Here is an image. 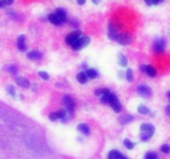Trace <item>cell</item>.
Instances as JSON below:
<instances>
[{
    "mask_svg": "<svg viewBox=\"0 0 170 159\" xmlns=\"http://www.w3.org/2000/svg\"><path fill=\"white\" fill-rule=\"evenodd\" d=\"M81 37H82V32L79 30H76V31L70 32L69 34L66 37L65 41H66V44L72 47Z\"/></svg>",
    "mask_w": 170,
    "mask_h": 159,
    "instance_id": "obj_1",
    "label": "cell"
},
{
    "mask_svg": "<svg viewBox=\"0 0 170 159\" xmlns=\"http://www.w3.org/2000/svg\"><path fill=\"white\" fill-rule=\"evenodd\" d=\"M91 41V39L90 37H87V36H86V37H81L74 45L72 46V48L74 51H80L81 49H83L84 47H86L87 45H89Z\"/></svg>",
    "mask_w": 170,
    "mask_h": 159,
    "instance_id": "obj_2",
    "label": "cell"
},
{
    "mask_svg": "<svg viewBox=\"0 0 170 159\" xmlns=\"http://www.w3.org/2000/svg\"><path fill=\"white\" fill-rule=\"evenodd\" d=\"M132 37L128 33H119L115 38L114 39V41H115L116 43H118L119 44L123 46H127L130 45V43H132Z\"/></svg>",
    "mask_w": 170,
    "mask_h": 159,
    "instance_id": "obj_3",
    "label": "cell"
},
{
    "mask_svg": "<svg viewBox=\"0 0 170 159\" xmlns=\"http://www.w3.org/2000/svg\"><path fill=\"white\" fill-rule=\"evenodd\" d=\"M109 104L113 109V110L116 112V113H120L122 110V105H121L120 100H119L118 97L116 96L114 93L111 92L110 95V99H109Z\"/></svg>",
    "mask_w": 170,
    "mask_h": 159,
    "instance_id": "obj_4",
    "label": "cell"
},
{
    "mask_svg": "<svg viewBox=\"0 0 170 159\" xmlns=\"http://www.w3.org/2000/svg\"><path fill=\"white\" fill-rule=\"evenodd\" d=\"M166 48V42L164 38H158L153 43V51L157 54H161L165 51Z\"/></svg>",
    "mask_w": 170,
    "mask_h": 159,
    "instance_id": "obj_5",
    "label": "cell"
},
{
    "mask_svg": "<svg viewBox=\"0 0 170 159\" xmlns=\"http://www.w3.org/2000/svg\"><path fill=\"white\" fill-rule=\"evenodd\" d=\"M63 104L66 106V110L69 112L70 114H73L75 111V101L74 99L70 95H65L63 97Z\"/></svg>",
    "mask_w": 170,
    "mask_h": 159,
    "instance_id": "obj_6",
    "label": "cell"
},
{
    "mask_svg": "<svg viewBox=\"0 0 170 159\" xmlns=\"http://www.w3.org/2000/svg\"><path fill=\"white\" fill-rule=\"evenodd\" d=\"M137 91L139 95L145 97V98L150 97L152 94V90L147 85H139L137 87Z\"/></svg>",
    "mask_w": 170,
    "mask_h": 159,
    "instance_id": "obj_7",
    "label": "cell"
},
{
    "mask_svg": "<svg viewBox=\"0 0 170 159\" xmlns=\"http://www.w3.org/2000/svg\"><path fill=\"white\" fill-rule=\"evenodd\" d=\"M66 115V110L61 109L56 112H52L49 114V119L51 121H56L57 119H63Z\"/></svg>",
    "mask_w": 170,
    "mask_h": 159,
    "instance_id": "obj_8",
    "label": "cell"
},
{
    "mask_svg": "<svg viewBox=\"0 0 170 159\" xmlns=\"http://www.w3.org/2000/svg\"><path fill=\"white\" fill-rule=\"evenodd\" d=\"M140 71H141L142 72L145 73V74H147L148 76L150 77H155L156 76H157V71H156V69L150 65H142L141 66H140Z\"/></svg>",
    "mask_w": 170,
    "mask_h": 159,
    "instance_id": "obj_9",
    "label": "cell"
},
{
    "mask_svg": "<svg viewBox=\"0 0 170 159\" xmlns=\"http://www.w3.org/2000/svg\"><path fill=\"white\" fill-rule=\"evenodd\" d=\"M119 30H120V28L117 27L116 24L113 23H110L109 28H108V37H109V38L111 40L115 39V37L120 33Z\"/></svg>",
    "mask_w": 170,
    "mask_h": 159,
    "instance_id": "obj_10",
    "label": "cell"
},
{
    "mask_svg": "<svg viewBox=\"0 0 170 159\" xmlns=\"http://www.w3.org/2000/svg\"><path fill=\"white\" fill-rule=\"evenodd\" d=\"M17 49L21 51H25L27 50L26 37L24 35H20L17 37Z\"/></svg>",
    "mask_w": 170,
    "mask_h": 159,
    "instance_id": "obj_11",
    "label": "cell"
},
{
    "mask_svg": "<svg viewBox=\"0 0 170 159\" xmlns=\"http://www.w3.org/2000/svg\"><path fill=\"white\" fill-rule=\"evenodd\" d=\"M15 81L17 83V85L23 87V88L28 89L30 87V82L28 81V80L24 78V77H17L15 80Z\"/></svg>",
    "mask_w": 170,
    "mask_h": 159,
    "instance_id": "obj_12",
    "label": "cell"
},
{
    "mask_svg": "<svg viewBox=\"0 0 170 159\" xmlns=\"http://www.w3.org/2000/svg\"><path fill=\"white\" fill-rule=\"evenodd\" d=\"M108 159H128L120 152L117 150H111L108 154Z\"/></svg>",
    "mask_w": 170,
    "mask_h": 159,
    "instance_id": "obj_13",
    "label": "cell"
},
{
    "mask_svg": "<svg viewBox=\"0 0 170 159\" xmlns=\"http://www.w3.org/2000/svg\"><path fill=\"white\" fill-rule=\"evenodd\" d=\"M140 131L141 133L143 132H147V133H154L155 132V128L153 124H149V123H144L140 125Z\"/></svg>",
    "mask_w": 170,
    "mask_h": 159,
    "instance_id": "obj_14",
    "label": "cell"
},
{
    "mask_svg": "<svg viewBox=\"0 0 170 159\" xmlns=\"http://www.w3.org/2000/svg\"><path fill=\"white\" fill-rule=\"evenodd\" d=\"M54 13L57 16V17L61 21V23H65V22H66V20H67V16H66V11H65L63 9H57Z\"/></svg>",
    "mask_w": 170,
    "mask_h": 159,
    "instance_id": "obj_15",
    "label": "cell"
},
{
    "mask_svg": "<svg viewBox=\"0 0 170 159\" xmlns=\"http://www.w3.org/2000/svg\"><path fill=\"white\" fill-rule=\"evenodd\" d=\"M27 57L30 60H40L42 58V53L41 51L35 50V51H32L28 52V55H27Z\"/></svg>",
    "mask_w": 170,
    "mask_h": 159,
    "instance_id": "obj_16",
    "label": "cell"
},
{
    "mask_svg": "<svg viewBox=\"0 0 170 159\" xmlns=\"http://www.w3.org/2000/svg\"><path fill=\"white\" fill-rule=\"evenodd\" d=\"M134 119H135V117L133 116V115H130V114H124V115L120 117L119 121L120 123V124L124 125L129 124V123L132 122L133 120H134Z\"/></svg>",
    "mask_w": 170,
    "mask_h": 159,
    "instance_id": "obj_17",
    "label": "cell"
},
{
    "mask_svg": "<svg viewBox=\"0 0 170 159\" xmlns=\"http://www.w3.org/2000/svg\"><path fill=\"white\" fill-rule=\"evenodd\" d=\"M77 129L81 132V134H84V135H86V136L90 135V133H91L89 126H88L87 124H78Z\"/></svg>",
    "mask_w": 170,
    "mask_h": 159,
    "instance_id": "obj_18",
    "label": "cell"
},
{
    "mask_svg": "<svg viewBox=\"0 0 170 159\" xmlns=\"http://www.w3.org/2000/svg\"><path fill=\"white\" fill-rule=\"evenodd\" d=\"M48 21H49L50 23H52V24H54V25H61V21L59 20V18L57 17V16L53 13H50L48 15Z\"/></svg>",
    "mask_w": 170,
    "mask_h": 159,
    "instance_id": "obj_19",
    "label": "cell"
},
{
    "mask_svg": "<svg viewBox=\"0 0 170 159\" xmlns=\"http://www.w3.org/2000/svg\"><path fill=\"white\" fill-rule=\"evenodd\" d=\"M87 78H88V77L87 76V75H86L85 72H80V73H78L77 76H76L77 81L80 83V84H82V85L87 83V80H88Z\"/></svg>",
    "mask_w": 170,
    "mask_h": 159,
    "instance_id": "obj_20",
    "label": "cell"
},
{
    "mask_svg": "<svg viewBox=\"0 0 170 159\" xmlns=\"http://www.w3.org/2000/svg\"><path fill=\"white\" fill-rule=\"evenodd\" d=\"M154 134V133H147V132H143L140 134V140L142 142H148L150 140L153 135Z\"/></svg>",
    "mask_w": 170,
    "mask_h": 159,
    "instance_id": "obj_21",
    "label": "cell"
},
{
    "mask_svg": "<svg viewBox=\"0 0 170 159\" xmlns=\"http://www.w3.org/2000/svg\"><path fill=\"white\" fill-rule=\"evenodd\" d=\"M86 75L87 77H89L91 79H95L98 76V73L95 69H88L86 72Z\"/></svg>",
    "mask_w": 170,
    "mask_h": 159,
    "instance_id": "obj_22",
    "label": "cell"
},
{
    "mask_svg": "<svg viewBox=\"0 0 170 159\" xmlns=\"http://www.w3.org/2000/svg\"><path fill=\"white\" fill-rule=\"evenodd\" d=\"M123 143H124V147L127 148V149H129V150H131L133 148H135V142H133L130 141V139H125L123 141Z\"/></svg>",
    "mask_w": 170,
    "mask_h": 159,
    "instance_id": "obj_23",
    "label": "cell"
},
{
    "mask_svg": "<svg viewBox=\"0 0 170 159\" xmlns=\"http://www.w3.org/2000/svg\"><path fill=\"white\" fill-rule=\"evenodd\" d=\"M138 112L140 114H144V115H146V114H150V109L148 108V107H146V106H144V105H140V106H139Z\"/></svg>",
    "mask_w": 170,
    "mask_h": 159,
    "instance_id": "obj_24",
    "label": "cell"
},
{
    "mask_svg": "<svg viewBox=\"0 0 170 159\" xmlns=\"http://www.w3.org/2000/svg\"><path fill=\"white\" fill-rule=\"evenodd\" d=\"M125 78L129 82H132L134 80V75H133V71L130 68L127 69L126 73H125Z\"/></svg>",
    "mask_w": 170,
    "mask_h": 159,
    "instance_id": "obj_25",
    "label": "cell"
},
{
    "mask_svg": "<svg viewBox=\"0 0 170 159\" xmlns=\"http://www.w3.org/2000/svg\"><path fill=\"white\" fill-rule=\"evenodd\" d=\"M144 159H159V156L155 152H149L145 154Z\"/></svg>",
    "mask_w": 170,
    "mask_h": 159,
    "instance_id": "obj_26",
    "label": "cell"
},
{
    "mask_svg": "<svg viewBox=\"0 0 170 159\" xmlns=\"http://www.w3.org/2000/svg\"><path fill=\"white\" fill-rule=\"evenodd\" d=\"M119 64H120L121 66H126L127 64H128L127 58L124 57V55H120V57H119Z\"/></svg>",
    "mask_w": 170,
    "mask_h": 159,
    "instance_id": "obj_27",
    "label": "cell"
},
{
    "mask_svg": "<svg viewBox=\"0 0 170 159\" xmlns=\"http://www.w3.org/2000/svg\"><path fill=\"white\" fill-rule=\"evenodd\" d=\"M7 70L13 75H17V67L15 65H10L7 66Z\"/></svg>",
    "mask_w": 170,
    "mask_h": 159,
    "instance_id": "obj_28",
    "label": "cell"
},
{
    "mask_svg": "<svg viewBox=\"0 0 170 159\" xmlns=\"http://www.w3.org/2000/svg\"><path fill=\"white\" fill-rule=\"evenodd\" d=\"M111 94V92L108 93V94H103L101 96V101L103 104H109V99H110V95Z\"/></svg>",
    "mask_w": 170,
    "mask_h": 159,
    "instance_id": "obj_29",
    "label": "cell"
},
{
    "mask_svg": "<svg viewBox=\"0 0 170 159\" xmlns=\"http://www.w3.org/2000/svg\"><path fill=\"white\" fill-rule=\"evenodd\" d=\"M162 153H164L165 154H168L170 153V145L168 144H164L162 145L161 148H160Z\"/></svg>",
    "mask_w": 170,
    "mask_h": 159,
    "instance_id": "obj_30",
    "label": "cell"
},
{
    "mask_svg": "<svg viewBox=\"0 0 170 159\" xmlns=\"http://www.w3.org/2000/svg\"><path fill=\"white\" fill-rule=\"evenodd\" d=\"M7 90H8V92H9V94H10L12 97L16 96V90H15L14 86H13V85H9Z\"/></svg>",
    "mask_w": 170,
    "mask_h": 159,
    "instance_id": "obj_31",
    "label": "cell"
},
{
    "mask_svg": "<svg viewBox=\"0 0 170 159\" xmlns=\"http://www.w3.org/2000/svg\"><path fill=\"white\" fill-rule=\"evenodd\" d=\"M38 75H39V76L42 80H49V75L47 74L46 71H39V72H38Z\"/></svg>",
    "mask_w": 170,
    "mask_h": 159,
    "instance_id": "obj_32",
    "label": "cell"
},
{
    "mask_svg": "<svg viewBox=\"0 0 170 159\" xmlns=\"http://www.w3.org/2000/svg\"><path fill=\"white\" fill-rule=\"evenodd\" d=\"M163 3V1L162 0H150V1H145V3L149 6H151V5H158L159 3Z\"/></svg>",
    "mask_w": 170,
    "mask_h": 159,
    "instance_id": "obj_33",
    "label": "cell"
},
{
    "mask_svg": "<svg viewBox=\"0 0 170 159\" xmlns=\"http://www.w3.org/2000/svg\"><path fill=\"white\" fill-rule=\"evenodd\" d=\"M13 3V1H0V8H3L6 5H10Z\"/></svg>",
    "mask_w": 170,
    "mask_h": 159,
    "instance_id": "obj_34",
    "label": "cell"
},
{
    "mask_svg": "<svg viewBox=\"0 0 170 159\" xmlns=\"http://www.w3.org/2000/svg\"><path fill=\"white\" fill-rule=\"evenodd\" d=\"M165 112H166V114H167L168 115H169L170 116V105H168L167 107L165 108Z\"/></svg>",
    "mask_w": 170,
    "mask_h": 159,
    "instance_id": "obj_35",
    "label": "cell"
},
{
    "mask_svg": "<svg viewBox=\"0 0 170 159\" xmlns=\"http://www.w3.org/2000/svg\"><path fill=\"white\" fill-rule=\"evenodd\" d=\"M77 3L78 4H80V5H82V4H85L86 3V1L83 0V1H77Z\"/></svg>",
    "mask_w": 170,
    "mask_h": 159,
    "instance_id": "obj_36",
    "label": "cell"
},
{
    "mask_svg": "<svg viewBox=\"0 0 170 159\" xmlns=\"http://www.w3.org/2000/svg\"><path fill=\"white\" fill-rule=\"evenodd\" d=\"M168 96L170 97V92H169V93H168Z\"/></svg>",
    "mask_w": 170,
    "mask_h": 159,
    "instance_id": "obj_37",
    "label": "cell"
}]
</instances>
